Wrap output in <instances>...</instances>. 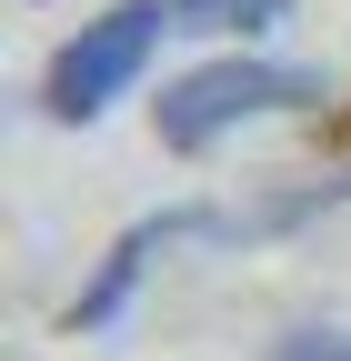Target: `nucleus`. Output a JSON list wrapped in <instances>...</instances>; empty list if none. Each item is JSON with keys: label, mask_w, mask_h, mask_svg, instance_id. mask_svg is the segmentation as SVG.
<instances>
[{"label": "nucleus", "mask_w": 351, "mask_h": 361, "mask_svg": "<svg viewBox=\"0 0 351 361\" xmlns=\"http://www.w3.org/2000/svg\"><path fill=\"white\" fill-rule=\"evenodd\" d=\"M312 101H331L321 71L261 61V51H221V61H201V71H181V80H161L151 130H161V151L201 161L211 141H231L241 121H281V111H312Z\"/></svg>", "instance_id": "f257e3e1"}, {"label": "nucleus", "mask_w": 351, "mask_h": 361, "mask_svg": "<svg viewBox=\"0 0 351 361\" xmlns=\"http://www.w3.org/2000/svg\"><path fill=\"white\" fill-rule=\"evenodd\" d=\"M171 30H181L171 0H111L101 20H80L61 51H51V71H40V111H51L61 130H91L101 111H121L130 90L151 80V61H161Z\"/></svg>", "instance_id": "f03ea898"}, {"label": "nucleus", "mask_w": 351, "mask_h": 361, "mask_svg": "<svg viewBox=\"0 0 351 361\" xmlns=\"http://www.w3.org/2000/svg\"><path fill=\"white\" fill-rule=\"evenodd\" d=\"M191 231H231L221 211H151V221H130V231L101 251V271L80 281V301H70V331H111L121 311H130V291L151 281V261L171 251V241H191Z\"/></svg>", "instance_id": "7ed1b4c3"}, {"label": "nucleus", "mask_w": 351, "mask_h": 361, "mask_svg": "<svg viewBox=\"0 0 351 361\" xmlns=\"http://www.w3.org/2000/svg\"><path fill=\"white\" fill-rule=\"evenodd\" d=\"M171 11H181V30H201V40H271L291 20V0H171Z\"/></svg>", "instance_id": "20e7f679"}, {"label": "nucleus", "mask_w": 351, "mask_h": 361, "mask_svg": "<svg viewBox=\"0 0 351 361\" xmlns=\"http://www.w3.org/2000/svg\"><path fill=\"white\" fill-rule=\"evenodd\" d=\"M271 361H351V322H312V331H281Z\"/></svg>", "instance_id": "39448f33"}]
</instances>
